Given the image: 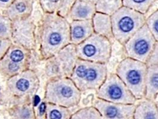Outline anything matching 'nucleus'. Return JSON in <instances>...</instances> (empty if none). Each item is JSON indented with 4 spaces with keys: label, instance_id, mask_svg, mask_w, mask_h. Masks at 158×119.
Here are the masks:
<instances>
[{
    "label": "nucleus",
    "instance_id": "obj_7",
    "mask_svg": "<svg viewBox=\"0 0 158 119\" xmlns=\"http://www.w3.org/2000/svg\"><path fill=\"white\" fill-rule=\"evenodd\" d=\"M95 109L103 119H130L134 115V104H123L108 102L97 98Z\"/></svg>",
    "mask_w": 158,
    "mask_h": 119
},
{
    "label": "nucleus",
    "instance_id": "obj_28",
    "mask_svg": "<svg viewBox=\"0 0 158 119\" xmlns=\"http://www.w3.org/2000/svg\"><path fill=\"white\" fill-rule=\"evenodd\" d=\"M39 102H40L39 97H38V96H36L35 98V100H34V105H35V106H36L39 104Z\"/></svg>",
    "mask_w": 158,
    "mask_h": 119
},
{
    "label": "nucleus",
    "instance_id": "obj_18",
    "mask_svg": "<svg viewBox=\"0 0 158 119\" xmlns=\"http://www.w3.org/2000/svg\"><path fill=\"white\" fill-rule=\"evenodd\" d=\"M76 1V0H61L60 9L62 13L64 14L70 13Z\"/></svg>",
    "mask_w": 158,
    "mask_h": 119
},
{
    "label": "nucleus",
    "instance_id": "obj_25",
    "mask_svg": "<svg viewBox=\"0 0 158 119\" xmlns=\"http://www.w3.org/2000/svg\"><path fill=\"white\" fill-rule=\"evenodd\" d=\"M45 109H46L45 104L44 103H42L39 107V112H40L41 115H43L44 114L45 112Z\"/></svg>",
    "mask_w": 158,
    "mask_h": 119
},
{
    "label": "nucleus",
    "instance_id": "obj_15",
    "mask_svg": "<svg viewBox=\"0 0 158 119\" xmlns=\"http://www.w3.org/2000/svg\"><path fill=\"white\" fill-rule=\"evenodd\" d=\"M156 0H123V6L146 14Z\"/></svg>",
    "mask_w": 158,
    "mask_h": 119
},
{
    "label": "nucleus",
    "instance_id": "obj_14",
    "mask_svg": "<svg viewBox=\"0 0 158 119\" xmlns=\"http://www.w3.org/2000/svg\"><path fill=\"white\" fill-rule=\"evenodd\" d=\"M96 12L112 16L123 7V0H98L95 4Z\"/></svg>",
    "mask_w": 158,
    "mask_h": 119
},
{
    "label": "nucleus",
    "instance_id": "obj_23",
    "mask_svg": "<svg viewBox=\"0 0 158 119\" xmlns=\"http://www.w3.org/2000/svg\"><path fill=\"white\" fill-rule=\"evenodd\" d=\"M49 118L50 119H61L62 114L60 112L57 110H53L49 114Z\"/></svg>",
    "mask_w": 158,
    "mask_h": 119
},
{
    "label": "nucleus",
    "instance_id": "obj_22",
    "mask_svg": "<svg viewBox=\"0 0 158 119\" xmlns=\"http://www.w3.org/2000/svg\"><path fill=\"white\" fill-rule=\"evenodd\" d=\"M24 58L23 53L18 50L13 51L10 54V59L14 62H18L21 61Z\"/></svg>",
    "mask_w": 158,
    "mask_h": 119
},
{
    "label": "nucleus",
    "instance_id": "obj_6",
    "mask_svg": "<svg viewBox=\"0 0 158 119\" xmlns=\"http://www.w3.org/2000/svg\"><path fill=\"white\" fill-rule=\"evenodd\" d=\"M156 42L145 24L123 45L126 57L146 63Z\"/></svg>",
    "mask_w": 158,
    "mask_h": 119
},
{
    "label": "nucleus",
    "instance_id": "obj_4",
    "mask_svg": "<svg viewBox=\"0 0 158 119\" xmlns=\"http://www.w3.org/2000/svg\"><path fill=\"white\" fill-rule=\"evenodd\" d=\"M76 50L79 59L107 64L112 56V42L94 33L78 45Z\"/></svg>",
    "mask_w": 158,
    "mask_h": 119
},
{
    "label": "nucleus",
    "instance_id": "obj_20",
    "mask_svg": "<svg viewBox=\"0 0 158 119\" xmlns=\"http://www.w3.org/2000/svg\"><path fill=\"white\" fill-rule=\"evenodd\" d=\"M43 6L48 10H54L60 6L61 0H41Z\"/></svg>",
    "mask_w": 158,
    "mask_h": 119
},
{
    "label": "nucleus",
    "instance_id": "obj_27",
    "mask_svg": "<svg viewBox=\"0 0 158 119\" xmlns=\"http://www.w3.org/2000/svg\"><path fill=\"white\" fill-rule=\"evenodd\" d=\"M5 31H6V28L5 27V25L2 23L0 22V33H4Z\"/></svg>",
    "mask_w": 158,
    "mask_h": 119
},
{
    "label": "nucleus",
    "instance_id": "obj_2",
    "mask_svg": "<svg viewBox=\"0 0 158 119\" xmlns=\"http://www.w3.org/2000/svg\"><path fill=\"white\" fill-rule=\"evenodd\" d=\"M145 14L123 6L111 16L114 40L123 46L145 24Z\"/></svg>",
    "mask_w": 158,
    "mask_h": 119
},
{
    "label": "nucleus",
    "instance_id": "obj_21",
    "mask_svg": "<svg viewBox=\"0 0 158 119\" xmlns=\"http://www.w3.org/2000/svg\"><path fill=\"white\" fill-rule=\"evenodd\" d=\"M30 86L29 82L26 79H20L16 82V88L20 91L24 92L28 89Z\"/></svg>",
    "mask_w": 158,
    "mask_h": 119
},
{
    "label": "nucleus",
    "instance_id": "obj_24",
    "mask_svg": "<svg viewBox=\"0 0 158 119\" xmlns=\"http://www.w3.org/2000/svg\"><path fill=\"white\" fill-rule=\"evenodd\" d=\"M8 68L11 71H17L20 68V66L17 62H12L8 64Z\"/></svg>",
    "mask_w": 158,
    "mask_h": 119
},
{
    "label": "nucleus",
    "instance_id": "obj_1",
    "mask_svg": "<svg viewBox=\"0 0 158 119\" xmlns=\"http://www.w3.org/2000/svg\"><path fill=\"white\" fill-rule=\"evenodd\" d=\"M147 71L146 63L126 57L117 64L115 73L137 100L145 98Z\"/></svg>",
    "mask_w": 158,
    "mask_h": 119
},
{
    "label": "nucleus",
    "instance_id": "obj_10",
    "mask_svg": "<svg viewBox=\"0 0 158 119\" xmlns=\"http://www.w3.org/2000/svg\"><path fill=\"white\" fill-rule=\"evenodd\" d=\"M94 33L104 36L112 42L114 40L111 16L96 12L92 19Z\"/></svg>",
    "mask_w": 158,
    "mask_h": 119
},
{
    "label": "nucleus",
    "instance_id": "obj_3",
    "mask_svg": "<svg viewBox=\"0 0 158 119\" xmlns=\"http://www.w3.org/2000/svg\"><path fill=\"white\" fill-rule=\"evenodd\" d=\"M108 74L107 64L78 59L72 79L80 91H97Z\"/></svg>",
    "mask_w": 158,
    "mask_h": 119
},
{
    "label": "nucleus",
    "instance_id": "obj_12",
    "mask_svg": "<svg viewBox=\"0 0 158 119\" xmlns=\"http://www.w3.org/2000/svg\"><path fill=\"white\" fill-rule=\"evenodd\" d=\"M158 95V65L148 67L145 98L155 101Z\"/></svg>",
    "mask_w": 158,
    "mask_h": 119
},
{
    "label": "nucleus",
    "instance_id": "obj_9",
    "mask_svg": "<svg viewBox=\"0 0 158 119\" xmlns=\"http://www.w3.org/2000/svg\"><path fill=\"white\" fill-rule=\"evenodd\" d=\"M94 33L92 20H74L70 28V39L79 45Z\"/></svg>",
    "mask_w": 158,
    "mask_h": 119
},
{
    "label": "nucleus",
    "instance_id": "obj_11",
    "mask_svg": "<svg viewBox=\"0 0 158 119\" xmlns=\"http://www.w3.org/2000/svg\"><path fill=\"white\" fill-rule=\"evenodd\" d=\"M96 13L95 4L76 0L70 12V15L74 20H92Z\"/></svg>",
    "mask_w": 158,
    "mask_h": 119
},
{
    "label": "nucleus",
    "instance_id": "obj_30",
    "mask_svg": "<svg viewBox=\"0 0 158 119\" xmlns=\"http://www.w3.org/2000/svg\"><path fill=\"white\" fill-rule=\"evenodd\" d=\"M155 104H156V105H157V109H158V95L157 96V97L156 98V99L155 100Z\"/></svg>",
    "mask_w": 158,
    "mask_h": 119
},
{
    "label": "nucleus",
    "instance_id": "obj_17",
    "mask_svg": "<svg viewBox=\"0 0 158 119\" xmlns=\"http://www.w3.org/2000/svg\"><path fill=\"white\" fill-rule=\"evenodd\" d=\"M148 67L158 65V41H157L154 49L146 62Z\"/></svg>",
    "mask_w": 158,
    "mask_h": 119
},
{
    "label": "nucleus",
    "instance_id": "obj_8",
    "mask_svg": "<svg viewBox=\"0 0 158 119\" xmlns=\"http://www.w3.org/2000/svg\"><path fill=\"white\" fill-rule=\"evenodd\" d=\"M55 93L58 98L69 104H75L79 101L80 98V90L73 81L66 79L58 83L55 87Z\"/></svg>",
    "mask_w": 158,
    "mask_h": 119
},
{
    "label": "nucleus",
    "instance_id": "obj_26",
    "mask_svg": "<svg viewBox=\"0 0 158 119\" xmlns=\"http://www.w3.org/2000/svg\"><path fill=\"white\" fill-rule=\"evenodd\" d=\"M12 0H0V5H7L9 4Z\"/></svg>",
    "mask_w": 158,
    "mask_h": 119
},
{
    "label": "nucleus",
    "instance_id": "obj_13",
    "mask_svg": "<svg viewBox=\"0 0 158 119\" xmlns=\"http://www.w3.org/2000/svg\"><path fill=\"white\" fill-rule=\"evenodd\" d=\"M133 115L135 119H158V110L155 101L145 98L135 107Z\"/></svg>",
    "mask_w": 158,
    "mask_h": 119
},
{
    "label": "nucleus",
    "instance_id": "obj_31",
    "mask_svg": "<svg viewBox=\"0 0 158 119\" xmlns=\"http://www.w3.org/2000/svg\"><path fill=\"white\" fill-rule=\"evenodd\" d=\"M156 11H157V13H158V10H156Z\"/></svg>",
    "mask_w": 158,
    "mask_h": 119
},
{
    "label": "nucleus",
    "instance_id": "obj_5",
    "mask_svg": "<svg viewBox=\"0 0 158 119\" xmlns=\"http://www.w3.org/2000/svg\"><path fill=\"white\" fill-rule=\"evenodd\" d=\"M96 94L98 98L114 103L134 104L137 101L115 73L108 74Z\"/></svg>",
    "mask_w": 158,
    "mask_h": 119
},
{
    "label": "nucleus",
    "instance_id": "obj_29",
    "mask_svg": "<svg viewBox=\"0 0 158 119\" xmlns=\"http://www.w3.org/2000/svg\"><path fill=\"white\" fill-rule=\"evenodd\" d=\"M81 1H85V2H90V3H92V4H96V3L97 2V1L98 0H81Z\"/></svg>",
    "mask_w": 158,
    "mask_h": 119
},
{
    "label": "nucleus",
    "instance_id": "obj_16",
    "mask_svg": "<svg viewBox=\"0 0 158 119\" xmlns=\"http://www.w3.org/2000/svg\"><path fill=\"white\" fill-rule=\"evenodd\" d=\"M146 25L155 40L158 41V14L157 11L146 18Z\"/></svg>",
    "mask_w": 158,
    "mask_h": 119
},
{
    "label": "nucleus",
    "instance_id": "obj_19",
    "mask_svg": "<svg viewBox=\"0 0 158 119\" xmlns=\"http://www.w3.org/2000/svg\"><path fill=\"white\" fill-rule=\"evenodd\" d=\"M13 7L17 13L19 14L23 13L27 10L28 7L27 1L25 0H18L14 3Z\"/></svg>",
    "mask_w": 158,
    "mask_h": 119
}]
</instances>
